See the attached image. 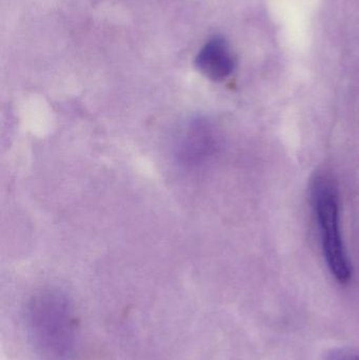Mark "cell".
<instances>
[{
    "label": "cell",
    "instance_id": "cell-1",
    "mask_svg": "<svg viewBox=\"0 0 359 360\" xmlns=\"http://www.w3.org/2000/svg\"><path fill=\"white\" fill-rule=\"evenodd\" d=\"M30 342L42 360H71L78 344V319L63 292L44 290L32 296L25 308Z\"/></svg>",
    "mask_w": 359,
    "mask_h": 360
},
{
    "label": "cell",
    "instance_id": "cell-2",
    "mask_svg": "<svg viewBox=\"0 0 359 360\" xmlns=\"http://www.w3.org/2000/svg\"><path fill=\"white\" fill-rule=\"evenodd\" d=\"M312 198L329 270L339 283H347L352 271L341 237L337 186L328 177H318L312 186Z\"/></svg>",
    "mask_w": 359,
    "mask_h": 360
},
{
    "label": "cell",
    "instance_id": "cell-3",
    "mask_svg": "<svg viewBox=\"0 0 359 360\" xmlns=\"http://www.w3.org/2000/svg\"><path fill=\"white\" fill-rule=\"evenodd\" d=\"M216 131L206 118H193L181 130L175 147L177 162L195 168L206 164L217 150Z\"/></svg>",
    "mask_w": 359,
    "mask_h": 360
},
{
    "label": "cell",
    "instance_id": "cell-4",
    "mask_svg": "<svg viewBox=\"0 0 359 360\" xmlns=\"http://www.w3.org/2000/svg\"><path fill=\"white\" fill-rule=\"evenodd\" d=\"M200 73L213 82H221L229 77L235 69V56L231 46L221 36L211 38L195 59Z\"/></svg>",
    "mask_w": 359,
    "mask_h": 360
},
{
    "label": "cell",
    "instance_id": "cell-5",
    "mask_svg": "<svg viewBox=\"0 0 359 360\" xmlns=\"http://www.w3.org/2000/svg\"><path fill=\"white\" fill-rule=\"evenodd\" d=\"M327 360H359V356L345 351H335L329 355Z\"/></svg>",
    "mask_w": 359,
    "mask_h": 360
}]
</instances>
